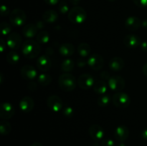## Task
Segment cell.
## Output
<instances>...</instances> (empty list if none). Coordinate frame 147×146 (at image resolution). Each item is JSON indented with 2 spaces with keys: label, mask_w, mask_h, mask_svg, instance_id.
Instances as JSON below:
<instances>
[{
  "label": "cell",
  "mask_w": 147,
  "mask_h": 146,
  "mask_svg": "<svg viewBox=\"0 0 147 146\" xmlns=\"http://www.w3.org/2000/svg\"><path fill=\"white\" fill-rule=\"evenodd\" d=\"M40 43L33 40H27L22 45V52L27 59H34L40 54L41 51Z\"/></svg>",
  "instance_id": "obj_1"
},
{
  "label": "cell",
  "mask_w": 147,
  "mask_h": 146,
  "mask_svg": "<svg viewBox=\"0 0 147 146\" xmlns=\"http://www.w3.org/2000/svg\"><path fill=\"white\" fill-rule=\"evenodd\" d=\"M58 84L63 91H73L76 87V77L70 73H63L59 77Z\"/></svg>",
  "instance_id": "obj_2"
},
{
  "label": "cell",
  "mask_w": 147,
  "mask_h": 146,
  "mask_svg": "<svg viewBox=\"0 0 147 146\" xmlns=\"http://www.w3.org/2000/svg\"><path fill=\"white\" fill-rule=\"evenodd\" d=\"M67 17L68 19L73 24H82L87 18V13L83 7L76 6L69 11Z\"/></svg>",
  "instance_id": "obj_3"
},
{
  "label": "cell",
  "mask_w": 147,
  "mask_h": 146,
  "mask_svg": "<svg viewBox=\"0 0 147 146\" xmlns=\"http://www.w3.org/2000/svg\"><path fill=\"white\" fill-rule=\"evenodd\" d=\"M27 20L25 12L21 9H14L9 14V21L14 27H22Z\"/></svg>",
  "instance_id": "obj_4"
},
{
  "label": "cell",
  "mask_w": 147,
  "mask_h": 146,
  "mask_svg": "<svg viewBox=\"0 0 147 146\" xmlns=\"http://www.w3.org/2000/svg\"><path fill=\"white\" fill-rule=\"evenodd\" d=\"M113 104L119 108H126L129 106L131 103V98L126 93L119 92L116 93L112 97Z\"/></svg>",
  "instance_id": "obj_5"
},
{
  "label": "cell",
  "mask_w": 147,
  "mask_h": 146,
  "mask_svg": "<svg viewBox=\"0 0 147 146\" xmlns=\"http://www.w3.org/2000/svg\"><path fill=\"white\" fill-rule=\"evenodd\" d=\"M88 65L93 70H100L104 66V60L100 54H93L87 60Z\"/></svg>",
  "instance_id": "obj_6"
},
{
  "label": "cell",
  "mask_w": 147,
  "mask_h": 146,
  "mask_svg": "<svg viewBox=\"0 0 147 146\" xmlns=\"http://www.w3.org/2000/svg\"><path fill=\"white\" fill-rule=\"evenodd\" d=\"M109 87L113 91H121L125 87V80L122 77L114 75L109 80Z\"/></svg>",
  "instance_id": "obj_7"
},
{
  "label": "cell",
  "mask_w": 147,
  "mask_h": 146,
  "mask_svg": "<svg viewBox=\"0 0 147 146\" xmlns=\"http://www.w3.org/2000/svg\"><path fill=\"white\" fill-rule=\"evenodd\" d=\"M47 104L49 109L55 113L60 111L63 109V102L60 97L57 95H51L47 98Z\"/></svg>",
  "instance_id": "obj_8"
},
{
  "label": "cell",
  "mask_w": 147,
  "mask_h": 146,
  "mask_svg": "<svg viewBox=\"0 0 147 146\" xmlns=\"http://www.w3.org/2000/svg\"><path fill=\"white\" fill-rule=\"evenodd\" d=\"M94 79L93 76L90 74H83L78 79V84L81 89L85 90H88L93 87L94 84Z\"/></svg>",
  "instance_id": "obj_9"
},
{
  "label": "cell",
  "mask_w": 147,
  "mask_h": 146,
  "mask_svg": "<svg viewBox=\"0 0 147 146\" xmlns=\"http://www.w3.org/2000/svg\"><path fill=\"white\" fill-rule=\"evenodd\" d=\"M22 37L18 33H10L7 39V46L12 50H17L20 47L22 44Z\"/></svg>",
  "instance_id": "obj_10"
},
{
  "label": "cell",
  "mask_w": 147,
  "mask_h": 146,
  "mask_svg": "<svg viewBox=\"0 0 147 146\" xmlns=\"http://www.w3.org/2000/svg\"><path fill=\"white\" fill-rule=\"evenodd\" d=\"M15 113L14 106L9 102H3L0 106V117L7 120L12 117Z\"/></svg>",
  "instance_id": "obj_11"
},
{
  "label": "cell",
  "mask_w": 147,
  "mask_h": 146,
  "mask_svg": "<svg viewBox=\"0 0 147 146\" xmlns=\"http://www.w3.org/2000/svg\"><path fill=\"white\" fill-rule=\"evenodd\" d=\"M142 41L139 36L134 34H130L126 35L123 39V44L126 47L130 49H135L140 46Z\"/></svg>",
  "instance_id": "obj_12"
},
{
  "label": "cell",
  "mask_w": 147,
  "mask_h": 146,
  "mask_svg": "<svg viewBox=\"0 0 147 146\" xmlns=\"http://www.w3.org/2000/svg\"><path fill=\"white\" fill-rule=\"evenodd\" d=\"M142 21L139 18L135 16H131L126 19L125 26L127 29L130 31H136L142 27Z\"/></svg>",
  "instance_id": "obj_13"
},
{
  "label": "cell",
  "mask_w": 147,
  "mask_h": 146,
  "mask_svg": "<svg viewBox=\"0 0 147 146\" xmlns=\"http://www.w3.org/2000/svg\"><path fill=\"white\" fill-rule=\"evenodd\" d=\"M89 134L90 137L96 141H99L103 138L104 136V130L98 125H92L89 127Z\"/></svg>",
  "instance_id": "obj_14"
},
{
  "label": "cell",
  "mask_w": 147,
  "mask_h": 146,
  "mask_svg": "<svg viewBox=\"0 0 147 146\" xmlns=\"http://www.w3.org/2000/svg\"><path fill=\"white\" fill-rule=\"evenodd\" d=\"M22 77L25 80H32L37 77V71L32 65H24L20 70Z\"/></svg>",
  "instance_id": "obj_15"
},
{
  "label": "cell",
  "mask_w": 147,
  "mask_h": 146,
  "mask_svg": "<svg viewBox=\"0 0 147 146\" xmlns=\"http://www.w3.org/2000/svg\"><path fill=\"white\" fill-rule=\"evenodd\" d=\"M52 62L48 55H42L37 60V67L42 72H47L51 68Z\"/></svg>",
  "instance_id": "obj_16"
},
{
  "label": "cell",
  "mask_w": 147,
  "mask_h": 146,
  "mask_svg": "<svg viewBox=\"0 0 147 146\" xmlns=\"http://www.w3.org/2000/svg\"><path fill=\"white\" fill-rule=\"evenodd\" d=\"M129 130L126 126L119 125L116 128L114 132L115 138L119 142H123L129 137Z\"/></svg>",
  "instance_id": "obj_17"
},
{
  "label": "cell",
  "mask_w": 147,
  "mask_h": 146,
  "mask_svg": "<svg viewBox=\"0 0 147 146\" xmlns=\"http://www.w3.org/2000/svg\"><path fill=\"white\" fill-rule=\"evenodd\" d=\"M34 106V100L29 96L24 97L20 102V108L24 113H30L33 110Z\"/></svg>",
  "instance_id": "obj_18"
},
{
  "label": "cell",
  "mask_w": 147,
  "mask_h": 146,
  "mask_svg": "<svg viewBox=\"0 0 147 146\" xmlns=\"http://www.w3.org/2000/svg\"><path fill=\"white\" fill-rule=\"evenodd\" d=\"M125 66V62L120 57H114L109 62V67L112 71L119 72L123 70Z\"/></svg>",
  "instance_id": "obj_19"
},
{
  "label": "cell",
  "mask_w": 147,
  "mask_h": 146,
  "mask_svg": "<svg viewBox=\"0 0 147 146\" xmlns=\"http://www.w3.org/2000/svg\"><path fill=\"white\" fill-rule=\"evenodd\" d=\"M59 52L65 57H70L75 52V47L71 43H64L59 47Z\"/></svg>",
  "instance_id": "obj_20"
},
{
  "label": "cell",
  "mask_w": 147,
  "mask_h": 146,
  "mask_svg": "<svg viewBox=\"0 0 147 146\" xmlns=\"http://www.w3.org/2000/svg\"><path fill=\"white\" fill-rule=\"evenodd\" d=\"M37 28L35 24H28L22 29V34L25 37L29 39L33 38L37 34Z\"/></svg>",
  "instance_id": "obj_21"
},
{
  "label": "cell",
  "mask_w": 147,
  "mask_h": 146,
  "mask_svg": "<svg viewBox=\"0 0 147 146\" xmlns=\"http://www.w3.org/2000/svg\"><path fill=\"white\" fill-rule=\"evenodd\" d=\"M93 90L98 94H103L106 92L108 90V84L103 80H99L95 82L93 84Z\"/></svg>",
  "instance_id": "obj_22"
},
{
  "label": "cell",
  "mask_w": 147,
  "mask_h": 146,
  "mask_svg": "<svg viewBox=\"0 0 147 146\" xmlns=\"http://www.w3.org/2000/svg\"><path fill=\"white\" fill-rule=\"evenodd\" d=\"M42 19L46 23H54L58 19V14L55 10H47L42 14Z\"/></svg>",
  "instance_id": "obj_23"
},
{
  "label": "cell",
  "mask_w": 147,
  "mask_h": 146,
  "mask_svg": "<svg viewBox=\"0 0 147 146\" xmlns=\"http://www.w3.org/2000/svg\"><path fill=\"white\" fill-rule=\"evenodd\" d=\"M78 52L79 55L81 56L82 57H86L89 56L91 52V47L88 43H80L78 46Z\"/></svg>",
  "instance_id": "obj_24"
},
{
  "label": "cell",
  "mask_w": 147,
  "mask_h": 146,
  "mask_svg": "<svg viewBox=\"0 0 147 146\" xmlns=\"http://www.w3.org/2000/svg\"><path fill=\"white\" fill-rule=\"evenodd\" d=\"M75 62L70 59H66L62 62L61 70L65 72H70L74 69Z\"/></svg>",
  "instance_id": "obj_25"
},
{
  "label": "cell",
  "mask_w": 147,
  "mask_h": 146,
  "mask_svg": "<svg viewBox=\"0 0 147 146\" xmlns=\"http://www.w3.org/2000/svg\"><path fill=\"white\" fill-rule=\"evenodd\" d=\"M11 131V125L7 120H3L0 122V133L2 135H7Z\"/></svg>",
  "instance_id": "obj_26"
},
{
  "label": "cell",
  "mask_w": 147,
  "mask_h": 146,
  "mask_svg": "<svg viewBox=\"0 0 147 146\" xmlns=\"http://www.w3.org/2000/svg\"><path fill=\"white\" fill-rule=\"evenodd\" d=\"M111 102V97L108 94H100L97 100V103L100 107H106L110 104Z\"/></svg>",
  "instance_id": "obj_27"
},
{
  "label": "cell",
  "mask_w": 147,
  "mask_h": 146,
  "mask_svg": "<svg viewBox=\"0 0 147 146\" xmlns=\"http://www.w3.org/2000/svg\"><path fill=\"white\" fill-rule=\"evenodd\" d=\"M7 60L9 64H15L20 61V55L18 53L14 50L10 51L7 55Z\"/></svg>",
  "instance_id": "obj_28"
},
{
  "label": "cell",
  "mask_w": 147,
  "mask_h": 146,
  "mask_svg": "<svg viewBox=\"0 0 147 146\" xmlns=\"http://www.w3.org/2000/svg\"><path fill=\"white\" fill-rule=\"evenodd\" d=\"M52 80H53V78L48 74H41L38 76V78H37L39 84L42 86L49 85L52 82Z\"/></svg>",
  "instance_id": "obj_29"
},
{
  "label": "cell",
  "mask_w": 147,
  "mask_h": 146,
  "mask_svg": "<svg viewBox=\"0 0 147 146\" xmlns=\"http://www.w3.org/2000/svg\"><path fill=\"white\" fill-rule=\"evenodd\" d=\"M50 40V34L47 31H42L37 34V42L41 44L47 43Z\"/></svg>",
  "instance_id": "obj_30"
},
{
  "label": "cell",
  "mask_w": 147,
  "mask_h": 146,
  "mask_svg": "<svg viewBox=\"0 0 147 146\" xmlns=\"http://www.w3.org/2000/svg\"><path fill=\"white\" fill-rule=\"evenodd\" d=\"M0 28H1V31L3 35H7V34H9L12 29L11 24L7 22H1L0 24Z\"/></svg>",
  "instance_id": "obj_31"
},
{
  "label": "cell",
  "mask_w": 147,
  "mask_h": 146,
  "mask_svg": "<svg viewBox=\"0 0 147 146\" xmlns=\"http://www.w3.org/2000/svg\"><path fill=\"white\" fill-rule=\"evenodd\" d=\"M58 10L61 14H66L69 12V7L67 2L65 1H60L58 4Z\"/></svg>",
  "instance_id": "obj_32"
},
{
  "label": "cell",
  "mask_w": 147,
  "mask_h": 146,
  "mask_svg": "<svg viewBox=\"0 0 147 146\" xmlns=\"http://www.w3.org/2000/svg\"><path fill=\"white\" fill-rule=\"evenodd\" d=\"M63 113L66 117H71L74 115V110L70 106H66L63 107Z\"/></svg>",
  "instance_id": "obj_33"
},
{
  "label": "cell",
  "mask_w": 147,
  "mask_h": 146,
  "mask_svg": "<svg viewBox=\"0 0 147 146\" xmlns=\"http://www.w3.org/2000/svg\"><path fill=\"white\" fill-rule=\"evenodd\" d=\"M0 13H1V17H5V16L10 14V9L7 6L2 5L0 8Z\"/></svg>",
  "instance_id": "obj_34"
},
{
  "label": "cell",
  "mask_w": 147,
  "mask_h": 146,
  "mask_svg": "<svg viewBox=\"0 0 147 146\" xmlns=\"http://www.w3.org/2000/svg\"><path fill=\"white\" fill-rule=\"evenodd\" d=\"M114 141L110 138L103 139L101 141V146H114Z\"/></svg>",
  "instance_id": "obj_35"
},
{
  "label": "cell",
  "mask_w": 147,
  "mask_h": 146,
  "mask_svg": "<svg viewBox=\"0 0 147 146\" xmlns=\"http://www.w3.org/2000/svg\"><path fill=\"white\" fill-rule=\"evenodd\" d=\"M133 1L137 7L141 8L147 7V0H133Z\"/></svg>",
  "instance_id": "obj_36"
},
{
  "label": "cell",
  "mask_w": 147,
  "mask_h": 146,
  "mask_svg": "<svg viewBox=\"0 0 147 146\" xmlns=\"http://www.w3.org/2000/svg\"><path fill=\"white\" fill-rule=\"evenodd\" d=\"M100 78L103 79V80H109V79L111 78L110 75H109V72H108L107 71H103V72H102L100 73Z\"/></svg>",
  "instance_id": "obj_37"
},
{
  "label": "cell",
  "mask_w": 147,
  "mask_h": 146,
  "mask_svg": "<svg viewBox=\"0 0 147 146\" xmlns=\"http://www.w3.org/2000/svg\"><path fill=\"white\" fill-rule=\"evenodd\" d=\"M86 64H88L87 61H86V60H83V59L80 58L77 60V65L79 67H83Z\"/></svg>",
  "instance_id": "obj_38"
},
{
  "label": "cell",
  "mask_w": 147,
  "mask_h": 146,
  "mask_svg": "<svg viewBox=\"0 0 147 146\" xmlns=\"http://www.w3.org/2000/svg\"><path fill=\"white\" fill-rule=\"evenodd\" d=\"M44 1L46 4H48V5L54 6L56 5L57 4H58L60 1V0H44Z\"/></svg>",
  "instance_id": "obj_39"
},
{
  "label": "cell",
  "mask_w": 147,
  "mask_h": 146,
  "mask_svg": "<svg viewBox=\"0 0 147 146\" xmlns=\"http://www.w3.org/2000/svg\"><path fill=\"white\" fill-rule=\"evenodd\" d=\"M7 45V42L4 40H1V41H0V49H1V52H4L6 50Z\"/></svg>",
  "instance_id": "obj_40"
},
{
  "label": "cell",
  "mask_w": 147,
  "mask_h": 146,
  "mask_svg": "<svg viewBox=\"0 0 147 146\" xmlns=\"http://www.w3.org/2000/svg\"><path fill=\"white\" fill-rule=\"evenodd\" d=\"M140 48L142 51L147 52V41H144L141 43Z\"/></svg>",
  "instance_id": "obj_41"
},
{
  "label": "cell",
  "mask_w": 147,
  "mask_h": 146,
  "mask_svg": "<svg viewBox=\"0 0 147 146\" xmlns=\"http://www.w3.org/2000/svg\"><path fill=\"white\" fill-rule=\"evenodd\" d=\"M35 25H36V27H37V29H43V28H44V27H45L44 23H43L42 21H37V22L36 23Z\"/></svg>",
  "instance_id": "obj_42"
},
{
  "label": "cell",
  "mask_w": 147,
  "mask_h": 146,
  "mask_svg": "<svg viewBox=\"0 0 147 146\" xmlns=\"http://www.w3.org/2000/svg\"><path fill=\"white\" fill-rule=\"evenodd\" d=\"M28 87L31 90H34L36 89V87H37V84H36L35 82H30V84H29Z\"/></svg>",
  "instance_id": "obj_43"
},
{
  "label": "cell",
  "mask_w": 147,
  "mask_h": 146,
  "mask_svg": "<svg viewBox=\"0 0 147 146\" xmlns=\"http://www.w3.org/2000/svg\"><path fill=\"white\" fill-rule=\"evenodd\" d=\"M142 138L144 140H147V129H145L142 131Z\"/></svg>",
  "instance_id": "obj_44"
},
{
  "label": "cell",
  "mask_w": 147,
  "mask_h": 146,
  "mask_svg": "<svg viewBox=\"0 0 147 146\" xmlns=\"http://www.w3.org/2000/svg\"><path fill=\"white\" fill-rule=\"evenodd\" d=\"M69 1H70V4L74 6H77L80 2V0H69Z\"/></svg>",
  "instance_id": "obj_45"
},
{
  "label": "cell",
  "mask_w": 147,
  "mask_h": 146,
  "mask_svg": "<svg viewBox=\"0 0 147 146\" xmlns=\"http://www.w3.org/2000/svg\"><path fill=\"white\" fill-rule=\"evenodd\" d=\"M142 71H143L144 74L147 77V62L144 65L143 69H142Z\"/></svg>",
  "instance_id": "obj_46"
},
{
  "label": "cell",
  "mask_w": 147,
  "mask_h": 146,
  "mask_svg": "<svg viewBox=\"0 0 147 146\" xmlns=\"http://www.w3.org/2000/svg\"><path fill=\"white\" fill-rule=\"evenodd\" d=\"M142 26L144 27V28L147 29V19H146L144 20V21H142Z\"/></svg>",
  "instance_id": "obj_47"
},
{
  "label": "cell",
  "mask_w": 147,
  "mask_h": 146,
  "mask_svg": "<svg viewBox=\"0 0 147 146\" xmlns=\"http://www.w3.org/2000/svg\"><path fill=\"white\" fill-rule=\"evenodd\" d=\"M30 146H42V145L40 143H39V142H34Z\"/></svg>",
  "instance_id": "obj_48"
},
{
  "label": "cell",
  "mask_w": 147,
  "mask_h": 146,
  "mask_svg": "<svg viewBox=\"0 0 147 146\" xmlns=\"http://www.w3.org/2000/svg\"><path fill=\"white\" fill-rule=\"evenodd\" d=\"M117 146H126V145H125L123 144V143H119V144H118Z\"/></svg>",
  "instance_id": "obj_49"
},
{
  "label": "cell",
  "mask_w": 147,
  "mask_h": 146,
  "mask_svg": "<svg viewBox=\"0 0 147 146\" xmlns=\"http://www.w3.org/2000/svg\"><path fill=\"white\" fill-rule=\"evenodd\" d=\"M108 1H116V0H108Z\"/></svg>",
  "instance_id": "obj_50"
}]
</instances>
